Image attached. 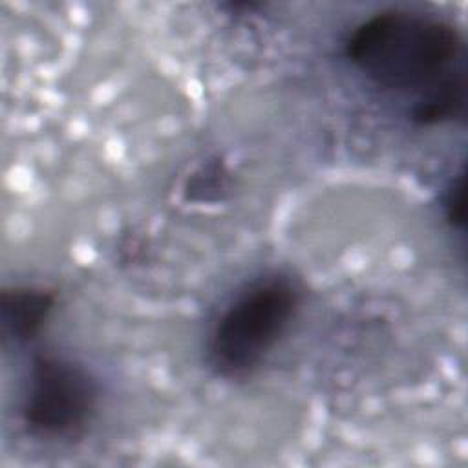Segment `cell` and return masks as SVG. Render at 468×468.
I'll list each match as a JSON object with an SVG mask.
<instances>
[{
  "mask_svg": "<svg viewBox=\"0 0 468 468\" xmlns=\"http://www.w3.org/2000/svg\"><path fill=\"white\" fill-rule=\"evenodd\" d=\"M302 305L300 283L285 272H263L223 305L207 338V362L221 378H243L260 367L291 329Z\"/></svg>",
  "mask_w": 468,
  "mask_h": 468,
  "instance_id": "7a4b0ae2",
  "label": "cell"
},
{
  "mask_svg": "<svg viewBox=\"0 0 468 468\" xmlns=\"http://www.w3.org/2000/svg\"><path fill=\"white\" fill-rule=\"evenodd\" d=\"M99 402V388L86 367L77 362L40 355L26 380L20 419L40 439L62 441L84 433Z\"/></svg>",
  "mask_w": 468,
  "mask_h": 468,
  "instance_id": "3957f363",
  "label": "cell"
},
{
  "mask_svg": "<svg viewBox=\"0 0 468 468\" xmlns=\"http://www.w3.org/2000/svg\"><path fill=\"white\" fill-rule=\"evenodd\" d=\"M55 298L49 292L37 289H15L4 292L2 325L4 335L15 342L33 338L48 320Z\"/></svg>",
  "mask_w": 468,
  "mask_h": 468,
  "instance_id": "277c9868",
  "label": "cell"
},
{
  "mask_svg": "<svg viewBox=\"0 0 468 468\" xmlns=\"http://www.w3.org/2000/svg\"><path fill=\"white\" fill-rule=\"evenodd\" d=\"M351 68L399 99L422 126L464 115L466 49L459 29L435 15L389 9L356 24L344 42Z\"/></svg>",
  "mask_w": 468,
  "mask_h": 468,
  "instance_id": "6da1fadb",
  "label": "cell"
}]
</instances>
